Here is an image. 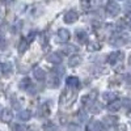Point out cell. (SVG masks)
Segmentation results:
<instances>
[{"label": "cell", "mask_w": 131, "mask_h": 131, "mask_svg": "<svg viewBox=\"0 0 131 131\" xmlns=\"http://www.w3.org/2000/svg\"><path fill=\"white\" fill-rule=\"evenodd\" d=\"M63 73H64V70H63L62 67L54 68V70L51 71V73L49 75V81H47V84H49L50 88H57V86H59V84H60V78L63 76Z\"/></svg>", "instance_id": "obj_1"}, {"label": "cell", "mask_w": 131, "mask_h": 131, "mask_svg": "<svg viewBox=\"0 0 131 131\" xmlns=\"http://www.w3.org/2000/svg\"><path fill=\"white\" fill-rule=\"evenodd\" d=\"M119 10H121V7H119L117 3H109L106 5V15L109 17H114L119 13Z\"/></svg>", "instance_id": "obj_2"}, {"label": "cell", "mask_w": 131, "mask_h": 131, "mask_svg": "<svg viewBox=\"0 0 131 131\" xmlns=\"http://www.w3.org/2000/svg\"><path fill=\"white\" fill-rule=\"evenodd\" d=\"M122 60H123V52L122 51H114L107 57V62L110 64H115V63H119Z\"/></svg>", "instance_id": "obj_3"}, {"label": "cell", "mask_w": 131, "mask_h": 131, "mask_svg": "<svg viewBox=\"0 0 131 131\" xmlns=\"http://www.w3.org/2000/svg\"><path fill=\"white\" fill-rule=\"evenodd\" d=\"M13 118V113L10 109H3L2 113H0V121L4 123H9Z\"/></svg>", "instance_id": "obj_4"}, {"label": "cell", "mask_w": 131, "mask_h": 131, "mask_svg": "<svg viewBox=\"0 0 131 131\" xmlns=\"http://www.w3.org/2000/svg\"><path fill=\"white\" fill-rule=\"evenodd\" d=\"M70 38H71V34H70V31L67 30V29H59L58 30V41L59 42H63V43H66V42H68L70 41Z\"/></svg>", "instance_id": "obj_5"}, {"label": "cell", "mask_w": 131, "mask_h": 131, "mask_svg": "<svg viewBox=\"0 0 131 131\" xmlns=\"http://www.w3.org/2000/svg\"><path fill=\"white\" fill-rule=\"evenodd\" d=\"M78 18H79V16L75 10H68V12L64 15V23L66 24H73L78 21Z\"/></svg>", "instance_id": "obj_6"}, {"label": "cell", "mask_w": 131, "mask_h": 131, "mask_svg": "<svg viewBox=\"0 0 131 131\" xmlns=\"http://www.w3.org/2000/svg\"><path fill=\"white\" fill-rule=\"evenodd\" d=\"M66 83H67V85L70 86L71 89H78L80 86V80L76 78V76H70V78H67Z\"/></svg>", "instance_id": "obj_7"}, {"label": "cell", "mask_w": 131, "mask_h": 131, "mask_svg": "<svg viewBox=\"0 0 131 131\" xmlns=\"http://www.w3.org/2000/svg\"><path fill=\"white\" fill-rule=\"evenodd\" d=\"M86 131H102V123L98 121H91L86 126Z\"/></svg>", "instance_id": "obj_8"}, {"label": "cell", "mask_w": 131, "mask_h": 131, "mask_svg": "<svg viewBox=\"0 0 131 131\" xmlns=\"http://www.w3.org/2000/svg\"><path fill=\"white\" fill-rule=\"evenodd\" d=\"M18 86H20V89H23V91H29V89H33V84H31V80H30L29 78H24L23 80L20 81Z\"/></svg>", "instance_id": "obj_9"}, {"label": "cell", "mask_w": 131, "mask_h": 131, "mask_svg": "<svg viewBox=\"0 0 131 131\" xmlns=\"http://www.w3.org/2000/svg\"><path fill=\"white\" fill-rule=\"evenodd\" d=\"M46 59H47V62H50V63H52V64H59V63H62V57L59 55L58 52H51V54H49Z\"/></svg>", "instance_id": "obj_10"}, {"label": "cell", "mask_w": 131, "mask_h": 131, "mask_svg": "<svg viewBox=\"0 0 131 131\" xmlns=\"http://www.w3.org/2000/svg\"><path fill=\"white\" fill-rule=\"evenodd\" d=\"M33 73H34V78L38 80V81H43L46 79V72L43 71L41 67H36L34 71H33Z\"/></svg>", "instance_id": "obj_11"}, {"label": "cell", "mask_w": 131, "mask_h": 131, "mask_svg": "<svg viewBox=\"0 0 131 131\" xmlns=\"http://www.w3.org/2000/svg\"><path fill=\"white\" fill-rule=\"evenodd\" d=\"M121 106H122V101L114 100L113 102H110V104L107 105V110L112 112V113H115V112H118L119 109H121Z\"/></svg>", "instance_id": "obj_12"}, {"label": "cell", "mask_w": 131, "mask_h": 131, "mask_svg": "<svg viewBox=\"0 0 131 131\" xmlns=\"http://www.w3.org/2000/svg\"><path fill=\"white\" fill-rule=\"evenodd\" d=\"M0 71H2V73L4 76H9L10 73H12V64H10V63L0 64Z\"/></svg>", "instance_id": "obj_13"}, {"label": "cell", "mask_w": 131, "mask_h": 131, "mask_svg": "<svg viewBox=\"0 0 131 131\" xmlns=\"http://www.w3.org/2000/svg\"><path fill=\"white\" fill-rule=\"evenodd\" d=\"M76 39H78V42H80L83 45V43H85L86 41H88V34H86L84 30H76Z\"/></svg>", "instance_id": "obj_14"}, {"label": "cell", "mask_w": 131, "mask_h": 131, "mask_svg": "<svg viewBox=\"0 0 131 131\" xmlns=\"http://www.w3.org/2000/svg\"><path fill=\"white\" fill-rule=\"evenodd\" d=\"M17 118L20 119V121H23V122L29 121V119L31 118V112H30V110H21V112L17 114Z\"/></svg>", "instance_id": "obj_15"}, {"label": "cell", "mask_w": 131, "mask_h": 131, "mask_svg": "<svg viewBox=\"0 0 131 131\" xmlns=\"http://www.w3.org/2000/svg\"><path fill=\"white\" fill-rule=\"evenodd\" d=\"M38 115H39V117H47V115H50V106H49V104H43V105L39 107Z\"/></svg>", "instance_id": "obj_16"}, {"label": "cell", "mask_w": 131, "mask_h": 131, "mask_svg": "<svg viewBox=\"0 0 131 131\" xmlns=\"http://www.w3.org/2000/svg\"><path fill=\"white\" fill-rule=\"evenodd\" d=\"M80 63H81V57L80 55H72L68 60L70 67H76V66H79Z\"/></svg>", "instance_id": "obj_17"}, {"label": "cell", "mask_w": 131, "mask_h": 131, "mask_svg": "<svg viewBox=\"0 0 131 131\" xmlns=\"http://www.w3.org/2000/svg\"><path fill=\"white\" fill-rule=\"evenodd\" d=\"M102 98L109 102H113L114 100H117V93L115 92H105L102 94Z\"/></svg>", "instance_id": "obj_18"}, {"label": "cell", "mask_w": 131, "mask_h": 131, "mask_svg": "<svg viewBox=\"0 0 131 131\" xmlns=\"http://www.w3.org/2000/svg\"><path fill=\"white\" fill-rule=\"evenodd\" d=\"M76 51H78V47H75V46H72V45H67V46H64L63 49H62V52L63 54H66V55H71V54H75Z\"/></svg>", "instance_id": "obj_19"}, {"label": "cell", "mask_w": 131, "mask_h": 131, "mask_svg": "<svg viewBox=\"0 0 131 131\" xmlns=\"http://www.w3.org/2000/svg\"><path fill=\"white\" fill-rule=\"evenodd\" d=\"M43 130L45 131H58V126L52 122H47L43 125Z\"/></svg>", "instance_id": "obj_20"}, {"label": "cell", "mask_w": 131, "mask_h": 131, "mask_svg": "<svg viewBox=\"0 0 131 131\" xmlns=\"http://www.w3.org/2000/svg\"><path fill=\"white\" fill-rule=\"evenodd\" d=\"M28 39H21V42H20V45H18V52L20 54H23V52H25L26 51V49H28Z\"/></svg>", "instance_id": "obj_21"}, {"label": "cell", "mask_w": 131, "mask_h": 131, "mask_svg": "<svg viewBox=\"0 0 131 131\" xmlns=\"http://www.w3.org/2000/svg\"><path fill=\"white\" fill-rule=\"evenodd\" d=\"M115 121H117V118L115 117H110V115H107V117H105L104 118V123L106 125V126H109V127H110V126H113L114 123H115Z\"/></svg>", "instance_id": "obj_22"}, {"label": "cell", "mask_w": 131, "mask_h": 131, "mask_svg": "<svg viewBox=\"0 0 131 131\" xmlns=\"http://www.w3.org/2000/svg\"><path fill=\"white\" fill-rule=\"evenodd\" d=\"M89 109H91L92 113H98V112L101 110V105H98V104H92V105L89 106Z\"/></svg>", "instance_id": "obj_23"}, {"label": "cell", "mask_w": 131, "mask_h": 131, "mask_svg": "<svg viewBox=\"0 0 131 131\" xmlns=\"http://www.w3.org/2000/svg\"><path fill=\"white\" fill-rule=\"evenodd\" d=\"M7 49V41L4 37L0 36V50H5Z\"/></svg>", "instance_id": "obj_24"}, {"label": "cell", "mask_w": 131, "mask_h": 131, "mask_svg": "<svg viewBox=\"0 0 131 131\" xmlns=\"http://www.w3.org/2000/svg\"><path fill=\"white\" fill-rule=\"evenodd\" d=\"M127 130V126L125 123H119L115 126V131H126Z\"/></svg>", "instance_id": "obj_25"}, {"label": "cell", "mask_w": 131, "mask_h": 131, "mask_svg": "<svg viewBox=\"0 0 131 131\" xmlns=\"http://www.w3.org/2000/svg\"><path fill=\"white\" fill-rule=\"evenodd\" d=\"M13 130L15 131H28V128L25 126H23V125H15L13 126Z\"/></svg>", "instance_id": "obj_26"}, {"label": "cell", "mask_w": 131, "mask_h": 131, "mask_svg": "<svg viewBox=\"0 0 131 131\" xmlns=\"http://www.w3.org/2000/svg\"><path fill=\"white\" fill-rule=\"evenodd\" d=\"M100 49V45L98 43H91L89 45V50H98Z\"/></svg>", "instance_id": "obj_27"}, {"label": "cell", "mask_w": 131, "mask_h": 131, "mask_svg": "<svg viewBox=\"0 0 131 131\" xmlns=\"http://www.w3.org/2000/svg\"><path fill=\"white\" fill-rule=\"evenodd\" d=\"M79 119H81L80 122H84L85 119H86V114H84V113H79Z\"/></svg>", "instance_id": "obj_28"}, {"label": "cell", "mask_w": 131, "mask_h": 131, "mask_svg": "<svg viewBox=\"0 0 131 131\" xmlns=\"http://www.w3.org/2000/svg\"><path fill=\"white\" fill-rule=\"evenodd\" d=\"M125 80H126V81L131 85V75H126V79H125Z\"/></svg>", "instance_id": "obj_29"}, {"label": "cell", "mask_w": 131, "mask_h": 131, "mask_svg": "<svg viewBox=\"0 0 131 131\" xmlns=\"http://www.w3.org/2000/svg\"><path fill=\"white\" fill-rule=\"evenodd\" d=\"M102 2V0H92V3H94V4H100Z\"/></svg>", "instance_id": "obj_30"}, {"label": "cell", "mask_w": 131, "mask_h": 131, "mask_svg": "<svg viewBox=\"0 0 131 131\" xmlns=\"http://www.w3.org/2000/svg\"><path fill=\"white\" fill-rule=\"evenodd\" d=\"M2 2H3V3H9L10 0H2Z\"/></svg>", "instance_id": "obj_31"}, {"label": "cell", "mask_w": 131, "mask_h": 131, "mask_svg": "<svg viewBox=\"0 0 131 131\" xmlns=\"http://www.w3.org/2000/svg\"><path fill=\"white\" fill-rule=\"evenodd\" d=\"M128 63H130V66H131V55H130V58H128Z\"/></svg>", "instance_id": "obj_32"}, {"label": "cell", "mask_w": 131, "mask_h": 131, "mask_svg": "<svg viewBox=\"0 0 131 131\" xmlns=\"http://www.w3.org/2000/svg\"><path fill=\"white\" fill-rule=\"evenodd\" d=\"M2 110H3V109H2V106H0V113H2Z\"/></svg>", "instance_id": "obj_33"}]
</instances>
